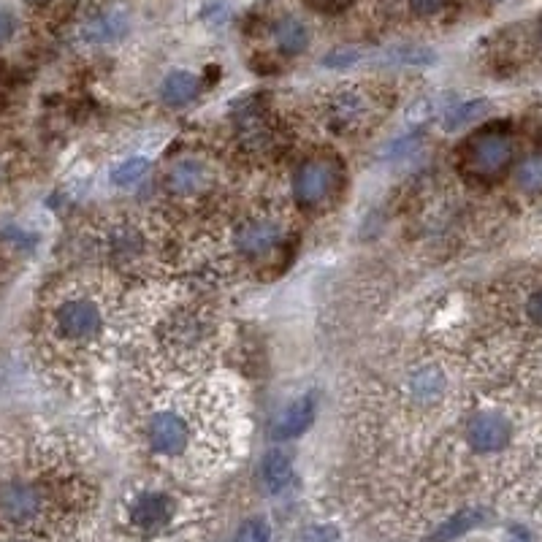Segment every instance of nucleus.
<instances>
[{"label": "nucleus", "mask_w": 542, "mask_h": 542, "mask_svg": "<svg viewBox=\"0 0 542 542\" xmlns=\"http://www.w3.org/2000/svg\"><path fill=\"white\" fill-rule=\"evenodd\" d=\"M55 334L68 345H87L93 342L103 328V312L98 301L87 296H68L57 304L52 315Z\"/></svg>", "instance_id": "obj_1"}, {"label": "nucleus", "mask_w": 542, "mask_h": 542, "mask_svg": "<svg viewBox=\"0 0 542 542\" xmlns=\"http://www.w3.org/2000/svg\"><path fill=\"white\" fill-rule=\"evenodd\" d=\"M513 158V141L505 133H483L469 147V169L480 177H494Z\"/></svg>", "instance_id": "obj_2"}, {"label": "nucleus", "mask_w": 542, "mask_h": 542, "mask_svg": "<svg viewBox=\"0 0 542 542\" xmlns=\"http://www.w3.org/2000/svg\"><path fill=\"white\" fill-rule=\"evenodd\" d=\"M147 437H150L152 450H158L163 456H179L190 442V426L174 410H163L147 426Z\"/></svg>", "instance_id": "obj_3"}, {"label": "nucleus", "mask_w": 542, "mask_h": 542, "mask_svg": "<svg viewBox=\"0 0 542 542\" xmlns=\"http://www.w3.org/2000/svg\"><path fill=\"white\" fill-rule=\"evenodd\" d=\"M467 442L477 453H496L510 442V421L499 412H480L469 421Z\"/></svg>", "instance_id": "obj_4"}, {"label": "nucleus", "mask_w": 542, "mask_h": 542, "mask_svg": "<svg viewBox=\"0 0 542 542\" xmlns=\"http://www.w3.org/2000/svg\"><path fill=\"white\" fill-rule=\"evenodd\" d=\"M41 491L30 483H9L0 491V513L14 524H28L41 513Z\"/></svg>", "instance_id": "obj_5"}, {"label": "nucleus", "mask_w": 542, "mask_h": 542, "mask_svg": "<svg viewBox=\"0 0 542 542\" xmlns=\"http://www.w3.org/2000/svg\"><path fill=\"white\" fill-rule=\"evenodd\" d=\"M331 190V171L323 163H304L293 177V196L301 206H318Z\"/></svg>", "instance_id": "obj_6"}, {"label": "nucleus", "mask_w": 542, "mask_h": 542, "mask_svg": "<svg viewBox=\"0 0 542 542\" xmlns=\"http://www.w3.org/2000/svg\"><path fill=\"white\" fill-rule=\"evenodd\" d=\"M282 239L280 225L271 220H247V223L236 231V247L244 255H266L271 253Z\"/></svg>", "instance_id": "obj_7"}, {"label": "nucleus", "mask_w": 542, "mask_h": 542, "mask_svg": "<svg viewBox=\"0 0 542 542\" xmlns=\"http://www.w3.org/2000/svg\"><path fill=\"white\" fill-rule=\"evenodd\" d=\"M312 418H315V399L301 396L277 415V421L271 426V437L274 440H293V437H299L309 429Z\"/></svg>", "instance_id": "obj_8"}, {"label": "nucleus", "mask_w": 542, "mask_h": 542, "mask_svg": "<svg viewBox=\"0 0 542 542\" xmlns=\"http://www.w3.org/2000/svg\"><path fill=\"white\" fill-rule=\"evenodd\" d=\"M171 518L169 496L141 494L133 505V524L141 529H160Z\"/></svg>", "instance_id": "obj_9"}, {"label": "nucleus", "mask_w": 542, "mask_h": 542, "mask_svg": "<svg viewBox=\"0 0 542 542\" xmlns=\"http://www.w3.org/2000/svg\"><path fill=\"white\" fill-rule=\"evenodd\" d=\"M128 17L122 11H103L95 19H90L85 25V38L93 41V44H109V41H117L128 33Z\"/></svg>", "instance_id": "obj_10"}, {"label": "nucleus", "mask_w": 542, "mask_h": 542, "mask_svg": "<svg viewBox=\"0 0 542 542\" xmlns=\"http://www.w3.org/2000/svg\"><path fill=\"white\" fill-rule=\"evenodd\" d=\"M261 477L263 486L269 488L271 494L285 491L290 483V477H293V464H290V458L285 456L282 450H271V453H266L261 464Z\"/></svg>", "instance_id": "obj_11"}, {"label": "nucleus", "mask_w": 542, "mask_h": 542, "mask_svg": "<svg viewBox=\"0 0 542 542\" xmlns=\"http://www.w3.org/2000/svg\"><path fill=\"white\" fill-rule=\"evenodd\" d=\"M274 41L277 47L282 49V55H301L309 44V33L304 28V22H299L296 17H285L274 25Z\"/></svg>", "instance_id": "obj_12"}, {"label": "nucleus", "mask_w": 542, "mask_h": 542, "mask_svg": "<svg viewBox=\"0 0 542 542\" xmlns=\"http://www.w3.org/2000/svg\"><path fill=\"white\" fill-rule=\"evenodd\" d=\"M198 76L190 74V71H174V74L166 76V82L160 87V95L163 101L171 103V106H179V103L193 101L198 95Z\"/></svg>", "instance_id": "obj_13"}, {"label": "nucleus", "mask_w": 542, "mask_h": 542, "mask_svg": "<svg viewBox=\"0 0 542 542\" xmlns=\"http://www.w3.org/2000/svg\"><path fill=\"white\" fill-rule=\"evenodd\" d=\"M206 182V169L196 160H185L177 163L169 174V187L177 193H196Z\"/></svg>", "instance_id": "obj_14"}, {"label": "nucleus", "mask_w": 542, "mask_h": 542, "mask_svg": "<svg viewBox=\"0 0 542 542\" xmlns=\"http://www.w3.org/2000/svg\"><path fill=\"white\" fill-rule=\"evenodd\" d=\"M488 101L486 98H475V101H461L445 114V131H458L469 122H477L480 117H486Z\"/></svg>", "instance_id": "obj_15"}, {"label": "nucleus", "mask_w": 542, "mask_h": 542, "mask_svg": "<svg viewBox=\"0 0 542 542\" xmlns=\"http://www.w3.org/2000/svg\"><path fill=\"white\" fill-rule=\"evenodd\" d=\"M334 117H337V125H345V128L358 125L366 117L364 98L358 93L339 95L337 103H334Z\"/></svg>", "instance_id": "obj_16"}, {"label": "nucleus", "mask_w": 542, "mask_h": 542, "mask_svg": "<svg viewBox=\"0 0 542 542\" xmlns=\"http://www.w3.org/2000/svg\"><path fill=\"white\" fill-rule=\"evenodd\" d=\"M147 171H150V160L147 158H128L117 163L112 169V182L117 187H131L136 182L147 177Z\"/></svg>", "instance_id": "obj_17"}, {"label": "nucleus", "mask_w": 542, "mask_h": 542, "mask_svg": "<svg viewBox=\"0 0 542 542\" xmlns=\"http://www.w3.org/2000/svg\"><path fill=\"white\" fill-rule=\"evenodd\" d=\"M480 518H483V513L480 510H464V513H458L450 518L448 524L442 526L440 532L434 534V542H448V540H456L458 534L469 532L472 526L480 524Z\"/></svg>", "instance_id": "obj_18"}, {"label": "nucleus", "mask_w": 542, "mask_h": 542, "mask_svg": "<svg viewBox=\"0 0 542 542\" xmlns=\"http://www.w3.org/2000/svg\"><path fill=\"white\" fill-rule=\"evenodd\" d=\"M440 391H442V377L437 369H421V372L412 377V393H415V399L431 402V399H437V393Z\"/></svg>", "instance_id": "obj_19"}, {"label": "nucleus", "mask_w": 542, "mask_h": 542, "mask_svg": "<svg viewBox=\"0 0 542 542\" xmlns=\"http://www.w3.org/2000/svg\"><path fill=\"white\" fill-rule=\"evenodd\" d=\"M515 179L524 190H542V155L524 160L515 171Z\"/></svg>", "instance_id": "obj_20"}, {"label": "nucleus", "mask_w": 542, "mask_h": 542, "mask_svg": "<svg viewBox=\"0 0 542 542\" xmlns=\"http://www.w3.org/2000/svg\"><path fill=\"white\" fill-rule=\"evenodd\" d=\"M269 537V524H266L263 518H250V521L239 529V534H236V542H269Z\"/></svg>", "instance_id": "obj_21"}, {"label": "nucleus", "mask_w": 542, "mask_h": 542, "mask_svg": "<svg viewBox=\"0 0 542 542\" xmlns=\"http://www.w3.org/2000/svg\"><path fill=\"white\" fill-rule=\"evenodd\" d=\"M358 60H361V52L353 47H342V49H334V52H328L326 55V63L328 68H350L356 66Z\"/></svg>", "instance_id": "obj_22"}, {"label": "nucleus", "mask_w": 542, "mask_h": 542, "mask_svg": "<svg viewBox=\"0 0 542 542\" xmlns=\"http://www.w3.org/2000/svg\"><path fill=\"white\" fill-rule=\"evenodd\" d=\"M448 6V0H410V9L421 17H429V14H437Z\"/></svg>", "instance_id": "obj_23"}, {"label": "nucleus", "mask_w": 542, "mask_h": 542, "mask_svg": "<svg viewBox=\"0 0 542 542\" xmlns=\"http://www.w3.org/2000/svg\"><path fill=\"white\" fill-rule=\"evenodd\" d=\"M14 30H17V19H14V14L6 9H0V44H6V41L14 36Z\"/></svg>", "instance_id": "obj_24"}, {"label": "nucleus", "mask_w": 542, "mask_h": 542, "mask_svg": "<svg viewBox=\"0 0 542 542\" xmlns=\"http://www.w3.org/2000/svg\"><path fill=\"white\" fill-rule=\"evenodd\" d=\"M526 315L534 326H542V290H537L532 299L526 301Z\"/></svg>", "instance_id": "obj_25"}, {"label": "nucleus", "mask_w": 542, "mask_h": 542, "mask_svg": "<svg viewBox=\"0 0 542 542\" xmlns=\"http://www.w3.org/2000/svg\"><path fill=\"white\" fill-rule=\"evenodd\" d=\"M307 3H312L315 9H331V6H334L337 0H307Z\"/></svg>", "instance_id": "obj_26"}, {"label": "nucleus", "mask_w": 542, "mask_h": 542, "mask_svg": "<svg viewBox=\"0 0 542 542\" xmlns=\"http://www.w3.org/2000/svg\"><path fill=\"white\" fill-rule=\"evenodd\" d=\"M540 36H542V30H540Z\"/></svg>", "instance_id": "obj_27"}]
</instances>
